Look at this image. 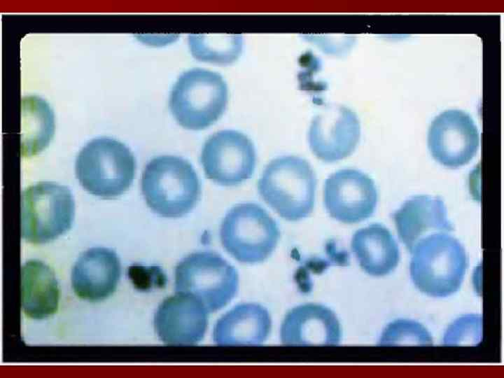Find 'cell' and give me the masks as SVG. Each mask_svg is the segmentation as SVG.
Listing matches in <instances>:
<instances>
[{"instance_id":"cell-1","label":"cell","mask_w":504,"mask_h":378,"mask_svg":"<svg viewBox=\"0 0 504 378\" xmlns=\"http://www.w3.org/2000/svg\"><path fill=\"white\" fill-rule=\"evenodd\" d=\"M410 253V276L420 291L444 298L459 290L468 258L456 237L445 232L430 234L421 239Z\"/></svg>"},{"instance_id":"cell-2","label":"cell","mask_w":504,"mask_h":378,"mask_svg":"<svg viewBox=\"0 0 504 378\" xmlns=\"http://www.w3.org/2000/svg\"><path fill=\"white\" fill-rule=\"evenodd\" d=\"M263 200L279 216L288 221L308 217L315 204L316 177L308 161L296 155L272 160L258 181Z\"/></svg>"},{"instance_id":"cell-3","label":"cell","mask_w":504,"mask_h":378,"mask_svg":"<svg viewBox=\"0 0 504 378\" xmlns=\"http://www.w3.org/2000/svg\"><path fill=\"white\" fill-rule=\"evenodd\" d=\"M141 191L148 207L165 218H179L198 202L201 186L192 165L183 158L160 155L145 167Z\"/></svg>"},{"instance_id":"cell-4","label":"cell","mask_w":504,"mask_h":378,"mask_svg":"<svg viewBox=\"0 0 504 378\" xmlns=\"http://www.w3.org/2000/svg\"><path fill=\"white\" fill-rule=\"evenodd\" d=\"M75 171L87 192L111 199L121 195L131 186L136 160L123 143L109 137H99L88 142L80 150Z\"/></svg>"},{"instance_id":"cell-5","label":"cell","mask_w":504,"mask_h":378,"mask_svg":"<svg viewBox=\"0 0 504 378\" xmlns=\"http://www.w3.org/2000/svg\"><path fill=\"white\" fill-rule=\"evenodd\" d=\"M227 102L228 88L223 76L208 69L193 68L181 74L175 82L169 106L181 127L201 130L223 115Z\"/></svg>"},{"instance_id":"cell-6","label":"cell","mask_w":504,"mask_h":378,"mask_svg":"<svg viewBox=\"0 0 504 378\" xmlns=\"http://www.w3.org/2000/svg\"><path fill=\"white\" fill-rule=\"evenodd\" d=\"M75 204L70 190L50 181L31 185L21 193V236L27 242H50L71 227Z\"/></svg>"},{"instance_id":"cell-7","label":"cell","mask_w":504,"mask_h":378,"mask_svg":"<svg viewBox=\"0 0 504 378\" xmlns=\"http://www.w3.org/2000/svg\"><path fill=\"white\" fill-rule=\"evenodd\" d=\"M225 251L239 262H262L273 253L280 232L274 218L260 205L247 202L232 207L220 226Z\"/></svg>"},{"instance_id":"cell-8","label":"cell","mask_w":504,"mask_h":378,"mask_svg":"<svg viewBox=\"0 0 504 378\" xmlns=\"http://www.w3.org/2000/svg\"><path fill=\"white\" fill-rule=\"evenodd\" d=\"M238 288L237 271L214 252L190 253L181 260L175 269L176 292L195 297L208 312L225 306Z\"/></svg>"},{"instance_id":"cell-9","label":"cell","mask_w":504,"mask_h":378,"mask_svg":"<svg viewBox=\"0 0 504 378\" xmlns=\"http://www.w3.org/2000/svg\"><path fill=\"white\" fill-rule=\"evenodd\" d=\"M206 176L223 186H235L249 179L256 164L251 140L234 130H223L205 141L200 157Z\"/></svg>"},{"instance_id":"cell-10","label":"cell","mask_w":504,"mask_h":378,"mask_svg":"<svg viewBox=\"0 0 504 378\" xmlns=\"http://www.w3.org/2000/svg\"><path fill=\"white\" fill-rule=\"evenodd\" d=\"M378 195L373 180L356 169H342L325 181L323 202L330 217L344 223H356L374 212Z\"/></svg>"},{"instance_id":"cell-11","label":"cell","mask_w":504,"mask_h":378,"mask_svg":"<svg viewBox=\"0 0 504 378\" xmlns=\"http://www.w3.org/2000/svg\"><path fill=\"white\" fill-rule=\"evenodd\" d=\"M479 145V133L472 118L466 112L450 109L438 115L428 132V146L433 158L442 165L458 168L475 157Z\"/></svg>"},{"instance_id":"cell-12","label":"cell","mask_w":504,"mask_h":378,"mask_svg":"<svg viewBox=\"0 0 504 378\" xmlns=\"http://www.w3.org/2000/svg\"><path fill=\"white\" fill-rule=\"evenodd\" d=\"M360 137L356 113L344 105H331L312 120L308 142L312 153L320 160L331 163L349 156Z\"/></svg>"},{"instance_id":"cell-13","label":"cell","mask_w":504,"mask_h":378,"mask_svg":"<svg viewBox=\"0 0 504 378\" xmlns=\"http://www.w3.org/2000/svg\"><path fill=\"white\" fill-rule=\"evenodd\" d=\"M207 310L195 297L181 293L164 299L154 316L159 339L167 344H195L207 327Z\"/></svg>"},{"instance_id":"cell-14","label":"cell","mask_w":504,"mask_h":378,"mask_svg":"<svg viewBox=\"0 0 504 378\" xmlns=\"http://www.w3.org/2000/svg\"><path fill=\"white\" fill-rule=\"evenodd\" d=\"M342 330L335 314L327 307L306 303L289 310L280 328V338L286 345H337Z\"/></svg>"},{"instance_id":"cell-15","label":"cell","mask_w":504,"mask_h":378,"mask_svg":"<svg viewBox=\"0 0 504 378\" xmlns=\"http://www.w3.org/2000/svg\"><path fill=\"white\" fill-rule=\"evenodd\" d=\"M121 274L120 259L108 248L94 247L83 252L71 272L74 292L81 299L99 301L115 290Z\"/></svg>"},{"instance_id":"cell-16","label":"cell","mask_w":504,"mask_h":378,"mask_svg":"<svg viewBox=\"0 0 504 378\" xmlns=\"http://www.w3.org/2000/svg\"><path fill=\"white\" fill-rule=\"evenodd\" d=\"M392 217L401 241L410 252L423 237L454 230L446 205L438 196H412L394 211Z\"/></svg>"},{"instance_id":"cell-17","label":"cell","mask_w":504,"mask_h":378,"mask_svg":"<svg viewBox=\"0 0 504 378\" xmlns=\"http://www.w3.org/2000/svg\"><path fill=\"white\" fill-rule=\"evenodd\" d=\"M271 328L267 309L257 303H242L217 321L214 340L220 345L260 344L267 339Z\"/></svg>"},{"instance_id":"cell-18","label":"cell","mask_w":504,"mask_h":378,"mask_svg":"<svg viewBox=\"0 0 504 378\" xmlns=\"http://www.w3.org/2000/svg\"><path fill=\"white\" fill-rule=\"evenodd\" d=\"M351 248L361 269L372 276L388 274L400 260L399 248L393 236L380 223L356 230Z\"/></svg>"},{"instance_id":"cell-19","label":"cell","mask_w":504,"mask_h":378,"mask_svg":"<svg viewBox=\"0 0 504 378\" xmlns=\"http://www.w3.org/2000/svg\"><path fill=\"white\" fill-rule=\"evenodd\" d=\"M59 288L53 271L38 260H29L21 267L22 308L34 319H43L58 309Z\"/></svg>"},{"instance_id":"cell-20","label":"cell","mask_w":504,"mask_h":378,"mask_svg":"<svg viewBox=\"0 0 504 378\" xmlns=\"http://www.w3.org/2000/svg\"><path fill=\"white\" fill-rule=\"evenodd\" d=\"M21 105V154L31 157L50 142L55 132V116L48 104L38 97H24Z\"/></svg>"},{"instance_id":"cell-21","label":"cell","mask_w":504,"mask_h":378,"mask_svg":"<svg viewBox=\"0 0 504 378\" xmlns=\"http://www.w3.org/2000/svg\"><path fill=\"white\" fill-rule=\"evenodd\" d=\"M188 46L195 59L226 65L234 62L241 55L243 38L238 34H190Z\"/></svg>"},{"instance_id":"cell-22","label":"cell","mask_w":504,"mask_h":378,"mask_svg":"<svg viewBox=\"0 0 504 378\" xmlns=\"http://www.w3.org/2000/svg\"><path fill=\"white\" fill-rule=\"evenodd\" d=\"M379 344L426 345L433 344V338L427 329L419 322L398 319L385 328Z\"/></svg>"},{"instance_id":"cell-23","label":"cell","mask_w":504,"mask_h":378,"mask_svg":"<svg viewBox=\"0 0 504 378\" xmlns=\"http://www.w3.org/2000/svg\"><path fill=\"white\" fill-rule=\"evenodd\" d=\"M482 318L478 314L464 315L449 325L444 332V344L475 345L482 339Z\"/></svg>"},{"instance_id":"cell-24","label":"cell","mask_w":504,"mask_h":378,"mask_svg":"<svg viewBox=\"0 0 504 378\" xmlns=\"http://www.w3.org/2000/svg\"><path fill=\"white\" fill-rule=\"evenodd\" d=\"M127 275L134 286L144 291L162 287L165 279L162 270L156 266L133 265L128 268Z\"/></svg>"}]
</instances>
